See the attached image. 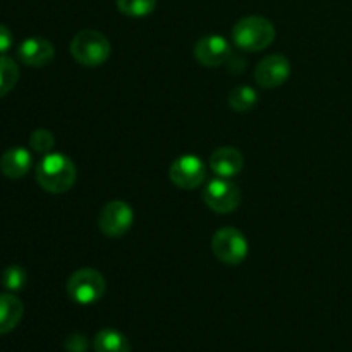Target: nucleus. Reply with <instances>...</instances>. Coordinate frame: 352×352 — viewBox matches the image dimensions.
I'll return each mask as SVG.
<instances>
[{
    "label": "nucleus",
    "mask_w": 352,
    "mask_h": 352,
    "mask_svg": "<svg viewBox=\"0 0 352 352\" xmlns=\"http://www.w3.org/2000/svg\"><path fill=\"white\" fill-rule=\"evenodd\" d=\"M157 6V0H117V7L129 17H144L151 14Z\"/></svg>",
    "instance_id": "obj_18"
},
{
    "label": "nucleus",
    "mask_w": 352,
    "mask_h": 352,
    "mask_svg": "<svg viewBox=\"0 0 352 352\" xmlns=\"http://www.w3.org/2000/svg\"><path fill=\"white\" fill-rule=\"evenodd\" d=\"M291 76V62L284 55H268L254 69V79L261 88H277Z\"/></svg>",
    "instance_id": "obj_10"
},
{
    "label": "nucleus",
    "mask_w": 352,
    "mask_h": 352,
    "mask_svg": "<svg viewBox=\"0 0 352 352\" xmlns=\"http://www.w3.org/2000/svg\"><path fill=\"white\" fill-rule=\"evenodd\" d=\"M195 57L205 67H219L232 57V48L220 34H208L195 45Z\"/></svg>",
    "instance_id": "obj_9"
},
{
    "label": "nucleus",
    "mask_w": 352,
    "mask_h": 352,
    "mask_svg": "<svg viewBox=\"0 0 352 352\" xmlns=\"http://www.w3.org/2000/svg\"><path fill=\"white\" fill-rule=\"evenodd\" d=\"M12 31L6 26V24H0V55H3L6 52H9V48L12 47Z\"/></svg>",
    "instance_id": "obj_22"
},
{
    "label": "nucleus",
    "mask_w": 352,
    "mask_h": 352,
    "mask_svg": "<svg viewBox=\"0 0 352 352\" xmlns=\"http://www.w3.org/2000/svg\"><path fill=\"white\" fill-rule=\"evenodd\" d=\"M105 278L98 270L93 268H79L69 277L65 291L67 296L78 305H93L100 301L105 294Z\"/></svg>",
    "instance_id": "obj_4"
},
{
    "label": "nucleus",
    "mask_w": 352,
    "mask_h": 352,
    "mask_svg": "<svg viewBox=\"0 0 352 352\" xmlns=\"http://www.w3.org/2000/svg\"><path fill=\"white\" fill-rule=\"evenodd\" d=\"M170 181L181 189H196L205 182L206 167L196 155H182L170 165Z\"/></svg>",
    "instance_id": "obj_8"
},
{
    "label": "nucleus",
    "mask_w": 352,
    "mask_h": 352,
    "mask_svg": "<svg viewBox=\"0 0 352 352\" xmlns=\"http://www.w3.org/2000/svg\"><path fill=\"white\" fill-rule=\"evenodd\" d=\"M30 146L33 148L36 153L48 155L55 146V138L54 134L48 129H36L30 136Z\"/></svg>",
    "instance_id": "obj_20"
},
{
    "label": "nucleus",
    "mask_w": 352,
    "mask_h": 352,
    "mask_svg": "<svg viewBox=\"0 0 352 352\" xmlns=\"http://www.w3.org/2000/svg\"><path fill=\"white\" fill-rule=\"evenodd\" d=\"M23 313V301L17 296H14L12 292L0 294V336L12 332L19 325Z\"/></svg>",
    "instance_id": "obj_14"
},
{
    "label": "nucleus",
    "mask_w": 352,
    "mask_h": 352,
    "mask_svg": "<svg viewBox=\"0 0 352 352\" xmlns=\"http://www.w3.org/2000/svg\"><path fill=\"white\" fill-rule=\"evenodd\" d=\"M19 81V65L9 55H0V98L9 95Z\"/></svg>",
    "instance_id": "obj_16"
},
{
    "label": "nucleus",
    "mask_w": 352,
    "mask_h": 352,
    "mask_svg": "<svg viewBox=\"0 0 352 352\" xmlns=\"http://www.w3.org/2000/svg\"><path fill=\"white\" fill-rule=\"evenodd\" d=\"M258 102V93L251 86H237L229 95L230 109L236 112H248Z\"/></svg>",
    "instance_id": "obj_17"
},
{
    "label": "nucleus",
    "mask_w": 352,
    "mask_h": 352,
    "mask_svg": "<svg viewBox=\"0 0 352 352\" xmlns=\"http://www.w3.org/2000/svg\"><path fill=\"white\" fill-rule=\"evenodd\" d=\"M206 206L217 213H230L239 206L241 203V191L234 182L227 181V179H213L208 182L205 189Z\"/></svg>",
    "instance_id": "obj_7"
},
{
    "label": "nucleus",
    "mask_w": 352,
    "mask_h": 352,
    "mask_svg": "<svg viewBox=\"0 0 352 352\" xmlns=\"http://www.w3.org/2000/svg\"><path fill=\"white\" fill-rule=\"evenodd\" d=\"M71 54L78 64L96 67L110 57V41L100 31L82 30L72 38Z\"/></svg>",
    "instance_id": "obj_3"
},
{
    "label": "nucleus",
    "mask_w": 352,
    "mask_h": 352,
    "mask_svg": "<svg viewBox=\"0 0 352 352\" xmlns=\"http://www.w3.org/2000/svg\"><path fill=\"white\" fill-rule=\"evenodd\" d=\"M213 254L226 265H239L248 256V239L241 230L234 227H223L217 230L212 239Z\"/></svg>",
    "instance_id": "obj_5"
},
{
    "label": "nucleus",
    "mask_w": 352,
    "mask_h": 352,
    "mask_svg": "<svg viewBox=\"0 0 352 352\" xmlns=\"http://www.w3.org/2000/svg\"><path fill=\"white\" fill-rule=\"evenodd\" d=\"M275 40V28L267 17L248 16L237 21L232 28V41L246 52L265 50Z\"/></svg>",
    "instance_id": "obj_2"
},
{
    "label": "nucleus",
    "mask_w": 352,
    "mask_h": 352,
    "mask_svg": "<svg viewBox=\"0 0 352 352\" xmlns=\"http://www.w3.org/2000/svg\"><path fill=\"white\" fill-rule=\"evenodd\" d=\"M133 208L120 199L107 203L98 217L100 230L109 237H120L127 234V230L133 227Z\"/></svg>",
    "instance_id": "obj_6"
},
{
    "label": "nucleus",
    "mask_w": 352,
    "mask_h": 352,
    "mask_svg": "<svg viewBox=\"0 0 352 352\" xmlns=\"http://www.w3.org/2000/svg\"><path fill=\"white\" fill-rule=\"evenodd\" d=\"M36 182L52 195L67 192L76 182V165L62 153H48L36 165Z\"/></svg>",
    "instance_id": "obj_1"
},
{
    "label": "nucleus",
    "mask_w": 352,
    "mask_h": 352,
    "mask_svg": "<svg viewBox=\"0 0 352 352\" xmlns=\"http://www.w3.org/2000/svg\"><path fill=\"white\" fill-rule=\"evenodd\" d=\"M28 275L26 270L19 265H12V267H7L2 274V285L9 292H17L26 285Z\"/></svg>",
    "instance_id": "obj_19"
},
{
    "label": "nucleus",
    "mask_w": 352,
    "mask_h": 352,
    "mask_svg": "<svg viewBox=\"0 0 352 352\" xmlns=\"http://www.w3.org/2000/svg\"><path fill=\"white\" fill-rule=\"evenodd\" d=\"M210 167L219 177L230 179L239 174L244 167V158L237 148L222 146L217 148L210 157Z\"/></svg>",
    "instance_id": "obj_12"
},
{
    "label": "nucleus",
    "mask_w": 352,
    "mask_h": 352,
    "mask_svg": "<svg viewBox=\"0 0 352 352\" xmlns=\"http://www.w3.org/2000/svg\"><path fill=\"white\" fill-rule=\"evenodd\" d=\"M65 351L67 352H86L88 351V342L86 337L81 333H72L65 340Z\"/></svg>",
    "instance_id": "obj_21"
},
{
    "label": "nucleus",
    "mask_w": 352,
    "mask_h": 352,
    "mask_svg": "<svg viewBox=\"0 0 352 352\" xmlns=\"http://www.w3.org/2000/svg\"><path fill=\"white\" fill-rule=\"evenodd\" d=\"M95 352H131V344L124 333L113 329L100 330L93 340Z\"/></svg>",
    "instance_id": "obj_15"
},
{
    "label": "nucleus",
    "mask_w": 352,
    "mask_h": 352,
    "mask_svg": "<svg viewBox=\"0 0 352 352\" xmlns=\"http://www.w3.org/2000/svg\"><path fill=\"white\" fill-rule=\"evenodd\" d=\"M17 57L23 64L31 67H45L55 57V47L41 36H31L24 40L17 48Z\"/></svg>",
    "instance_id": "obj_11"
},
{
    "label": "nucleus",
    "mask_w": 352,
    "mask_h": 352,
    "mask_svg": "<svg viewBox=\"0 0 352 352\" xmlns=\"http://www.w3.org/2000/svg\"><path fill=\"white\" fill-rule=\"evenodd\" d=\"M33 158L31 153L23 146L9 148L0 157V172L9 179H21L30 172Z\"/></svg>",
    "instance_id": "obj_13"
}]
</instances>
